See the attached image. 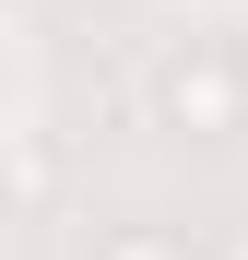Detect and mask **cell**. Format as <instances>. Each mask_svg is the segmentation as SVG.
<instances>
[{
  "instance_id": "cell-1",
  "label": "cell",
  "mask_w": 248,
  "mask_h": 260,
  "mask_svg": "<svg viewBox=\"0 0 248 260\" xmlns=\"http://www.w3.org/2000/svg\"><path fill=\"white\" fill-rule=\"evenodd\" d=\"M154 118H165V130H189V142L248 130V59L225 48V36H178V48L154 59Z\"/></svg>"
},
{
  "instance_id": "cell-2",
  "label": "cell",
  "mask_w": 248,
  "mask_h": 260,
  "mask_svg": "<svg viewBox=\"0 0 248 260\" xmlns=\"http://www.w3.org/2000/svg\"><path fill=\"white\" fill-rule=\"evenodd\" d=\"M95 260H189V237H165V225H107Z\"/></svg>"
},
{
  "instance_id": "cell-3",
  "label": "cell",
  "mask_w": 248,
  "mask_h": 260,
  "mask_svg": "<svg viewBox=\"0 0 248 260\" xmlns=\"http://www.w3.org/2000/svg\"><path fill=\"white\" fill-rule=\"evenodd\" d=\"M213 260H248V225H225V248H213Z\"/></svg>"
}]
</instances>
